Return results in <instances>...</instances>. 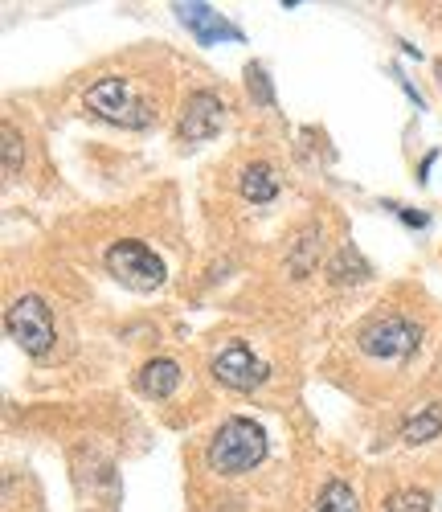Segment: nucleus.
Instances as JSON below:
<instances>
[{"instance_id": "4468645a", "label": "nucleus", "mask_w": 442, "mask_h": 512, "mask_svg": "<svg viewBox=\"0 0 442 512\" xmlns=\"http://www.w3.org/2000/svg\"><path fill=\"white\" fill-rule=\"evenodd\" d=\"M430 508H434V500L422 488H402L385 500V512H430Z\"/></svg>"}, {"instance_id": "1a4fd4ad", "label": "nucleus", "mask_w": 442, "mask_h": 512, "mask_svg": "<svg viewBox=\"0 0 442 512\" xmlns=\"http://www.w3.org/2000/svg\"><path fill=\"white\" fill-rule=\"evenodd\" d=\"M140 390L148 394V398H168L176 386H181V365L176 361H168V357H156V361H148L144 369H140Z\"/></svg>"}, {"instance_id": "2eb2a0df", "label": "nucleus", "mask_w": 442, "mask_h": 512, "mask_svg": "<svg viewBox=\"0 0 442 512\" xmlns=\"http://www.w3.org/2000/svg\"><path fill=\"white\" fill-rule=\"evenodd\" d=\"M0 140H5V144H0V148H5V173L13 177L21 168V136H17V127L5 123V127H0Z\"/></svg>"}, {"instance_id": "9b49d317", "label": "nucleus", "mask_w": 442, "mask_h": 512, "mask_svg": "<svg viewBox=\"0 0 442 512\" xmlns=\"http://www.w3.org/2000/svg\"><path fill=\"white\" fill-rule=\"evenodd\" d=\"M434 435H442V402H430V406H422L406 426H402V439L406 443H430Z\"/></svg>"}, {"instance_id": "39448f33", "label": "nucleus", "mask_w": 442, "mask_h": 512, "mask_svg": "<svg viewBox=\"0 0 442 512\" xmlns=\"http://www.w3.org/2000/svg\"><path fill=\"white\" fill-rule=\"evenodd\" d=\"M107 271L127 283V287H136V291H152L164 283V263H160V254L148 250L144 242H115L107 250Z\"/></svg>"}, {"instance_id": "9d476101", "label": "nucleus", "mask_w": 442, "mask_h": 512, "mask_svg": "<svg viewBox=\"0 0 442 512\" xmlns=\"http://www.w3.org/2000/svg\"><path fill=\"white\" fill-rule=\"evenodd\" d=\"M238 189H242L246 201L267 205V201H275V193H279V177H275V168H271V164H262V160H258V164H246V168H242Z\"/></svg>"}, {"instance_id": "f257e3e1", "label": "nucleus", "mask_w": 442, "mask_h": 512, "mask_svg": "<svg viewBox=\"0 0 442 512\" xmlns=\"http://www.w3.org/2000/svg\"><path fill=\"white\" fill-rule=\"evenodd\" d=\"M262 455H267V431H262L258 422H250V418H226L213 431L209 451H205L209 467L221 472V476L250 472L254 463H262Z\"/></svg>"}, {"instance_id": "423d86ee", "label": "nucleus", "mask_w": 442, "mask_h": 512, "mask_svg": "<svg viewBox=\"0 0 442 512\" xmlns=\"http://www.w3.org/2000/svg\"><path fill=\"white\" fill-rule=\"evenodd\" d=\"M213 377L230 390H254L267 381V365H262L242 340H230V345L213 357Z\"/></svg>"}, {"instance_id": "dca6fc26", "label": "nucleus", "mask_w": 442, "mask_h": 512, "mask_svg": "<svg viewBox=\"0 0 442 512\" xmlns=\"http://www.w3.org/2000/svg\"><path fill=\"white\" fill-rule=\"evenodd\" d=\"M246 78H250V95H258V103H262V107H271V103H275V95H271L267 74H262L258 66H250V70H246Z\"/></svg>"}, {"instance_id": "20e7f679", "label": "nucleus", "mask_w": 442, "mask_h": 512, "mask_svg": "<svg viewBox=\"0 0 442 512\" xmlns=\"http://www.w3.org/2000/svg\"><path fill=\"white\" fill-rule=\"evenodd\" d=\"M418 340H422V332H418V324H410L406 316H381V320H373V324L361 328L357 345H361V353H369V357L402 361V357H410V353L418 349Z\"/></svg>"}, {"instance_id": "6e6552de", "label": "nucleus", "mask_w": 442, "mask_h": 512, "mask_svg": "<svg viewBox=\"0 0 442 512\" xmlns=\"http://www.w3.org/2000/svg\"><path fill=\"white\" fill-rule=\"evenodd\" d=\"M176 17L185 21V29L201 41V46H213V41H242V33L209 5H176Z\"/></svg>"}, {"instance_id": "f8f14e48", "label": "nucleus", "mask_w": 442, "mask_h": 512, "mask_svg": "<svg viewBox=\"0 0 442 512\" xmlns=\"http://www.w3.org/2000/svg\"><path fill=\"white\" fill-rule=\"evenodd\" d=\"M328 275H332V283H361V279L369 275V267L361 263V254H357V250L344 246V250L336 254V259H332Z\"/></svg>"}, {"instance_id": "ddd939ff", "label": "nucleus", "mask_w": 442, "mask_h": 512, "mask_svg": "<svg viewBox=\"0 0 442 512\" xmlns=\"http://www.w3.org/2000/svg\"><path fill=\"white\" fill-rule=\"evenodd\" d=\"M316 512H361V504H357V492H352L348 484L332 480V484L320 492V504H316Z\"/></svg>"}, {"instance_id": "f03ea898", "label": "nucleus", "mask_w": 442, "mask_h": 512, "mask_svg": "<svg viewBox=\"0 0 442 512\" xmlns=\"http://www.w3.org/2000/svg\"><path fill=\"white\" fill-rule=\"evenodd\" d=\"M86 107H91L99 119L107 123H119V127H148L156 119V111L136 95L127 78L111 74V78H99L91 91H86Z\"/></svg>"}, {"instance_id": "0eeeda50", "label": "nucleus", "mask_w": 442, "mask_h": 512, "mask_svg": "<svg viewBox=\"0 0 442 512\" xmlns=\"http://www.w3.org/2000/svg\"><path fill=\"white\" fill-rule=\"evenodd\" d=\"M221 123H226V103H221L213 91H197V95H189L185 115H181V140L205 144L221 132Z\"/></svg>"}, {"instance_id": "7ed1b4c3", "label": "nucleus", "mask_w": 442, "mask_h": 512, "mask_svg": "<svg viewBox=\"0 0 442 512\" xmlns=\"http://www.w3.org/2000/svg\"><path fill=\"white\" fill-rule=\"evenodd\" d=\"M5 324H9V336L29 357H46L54 349V316H50L46 300H37V295H21L9 308Z\"/></svg>"}]
</instances>
